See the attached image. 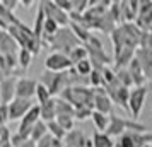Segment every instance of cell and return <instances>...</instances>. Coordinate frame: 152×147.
Instances as JSON below:
<instances>
[{"mask_svg": "<svg viewBox=\"0 0 152 147\" xmlns=\"http://www.w3.org/2000/svg\"><path fill=\"white\" fill-rule=\"evenodd\" d=\"M147 86H142V87H133L130 91V101H128V113L132 115V118L137 120L140 118V113L144 110L145 105V98H147Z\"/></svg>", "mask_w": 152, "mask_h": 147, "instance_id": "6", "label": "cell"}, {"mask_svg": "<svg viewBox=\"0 0 152 147\" xmlns=\"http://www.w3.org/2000/svg\"><path fill=\"white\" fill-rule=\"evenodd\" d=\"M60 98L65 99L67 103H70L74 108L86 106V108H92L94 110V89L92 87H86V86L67 87L60 94Z\"/></svg>", "mask_w": 152, "mask_h": 147, "instance_id": "1", "label": "cell"}, {"mask_svg": "<svg viewBox=\"0 0 152 147\" xmlns=\"http://www.w3.org/2000/svg\"><path fill=\"white\" fill-rule=\"evenodd\" d=\"M0 105H2V96H0Z\"/></svg>", "mask_w": 152, "mask_h": 147, "instance_id": "45", "label": "cell"}, {"mask_svg": "<svg viewBox=\"0 0 152 147\" xmlns=\"http://www.w3.org/2000/svg\"><path fill=\"white\" fill-rule=\"evenodd\" d=\"M135 48H123L118 55H115V70L120 69H128V65L132 63V60L135 58Z\"/></svg>", "mask_w": 152, "mask_h": 147, "instance_id": "15", "label": "cell"}, {"mask_svg": "<svg viewBox=\"0 0 152 147\" xmlns=\"http://www.w3.org/2000/svg\"><path fill=\"white\" fill-rule=\"evenodd\" d=\"M39 82L43 86H46V89L50 91V94L55 98L58 96L60 98V94H62L69 86H67V72H62V74H56V72H48V70H45L41 74V77H39Z\"/></svg>", "mask_w": 152, "mask_h": 147, "instance_id": "4", "label": "cell"}, {"mask_svg": "<svg viewBox=\"0 0 152 147\" xmlns=\"http://www.w3.org/2000/svg\"><path fill=\"white\" fill-rule=\"evenodd\" d=\"M87 9H89V2H87V0H74V10H72V12L84 14Z\"/></svg>", "mask_w": 152, "mask_h": 147, "instance_id": "37", "label": "cell"}, {"mask_svg": "<svg viewBox=\"0 0 152 147\" xmlns=\"http://www.w3.org/2000/svg\"><path fill=\"white\" fill-rule=\"evenodd\" d=\"M45 69L48 72H56V74H62V72H69L70 69H74V63L69 58V55H63V53H50L45 58Z\"/></svg>", "mask_w": 152, "mask_h": 147, "instance_id": "7", "label": "cell"}, {"mask_svg": "<svg viewBox=\"0 0 152 147\" xmlns=\"http://www.w3.org/2000/svg\"><path fill=\"white\" fill-rule=\"evenodd\" d=\"M128 72H130L132 79H133V86H135V87H142V86H145L147 79H145L144 70H142V67H140V63H138L137 58H133L132 63L128 65Z\"/></svg>", "mask_w": 152, "mask_h": 147, "instance_id": "16", "label": "cell"}, {"mask_svg": "<svg viewBox=\"0 0 152 147\" xmlns=\"http://www.w3.org/2000/svg\"><path fill=\"white\" fill-rule=\"evenodd\" d=\"M128 130L130 132H147V127L133 118H121L115 113L110 115V127L106 130L110 137H121L123 133H128Z\"/></svg>", "mask_w": 152, "mask_h": 147, "instance_id": "3", "label": "cell"}, {"mask_svg": "<svg viewBox=\"0 0 152 147\" xmlns=\"http://www.w3.org/2000/svg\"><path fill=\"white\" fill-rule=\"evenodd\" d=\"M48 133L50 132H48V125H46V121L39 120V121L33 127V132H31V137H29V139L33 140L34 144H38V142H39L43 137H46Z\"/></svg>", "mask_w": 152, "mask_h": 147, "instance_id": "23", "label": "cell"}, {"mask_svg": "<svg viewBox=\"0 0 152 147\" xmlns=\"http://www.w3.org/2000/svg\"><path fill=\"white\" fill-rule=\"evenodd\" d=\"M34 99H21L15 98L10 105H9V121H21L26 115L29 113V110L34 106Z\"/></svg>", "mask_w": 152, "mask_h": 147, "instance_id": "8", "label": "cell"}, {"mask_svg": "<svg viewBox=\"0 0 152 147\" xmlns=\"http://www.w3.org/2000/svg\"><path fill=\"white\" fill-rule=\"evenodd\" d=\"M138 28L142 31H149L152 26V2L151 0H142L140 2V9H138V15L135 21Z\"/></svg>", "mask_w": 152, "mask_h": 147, "instance_id": "12", "label": "cell"}, {"mask_svg": "<svg viewBox=\"0 0 152 147\" xmlns=\"http://www.w3.org/2000/svg\"><path fill=\"white\" fill-rule=\"evenodd\" d=\"M94 111H99L103 115H113V101L108 96V91L104 87L94 89Z\"/></svg>", "mask_w": 152, "mask_h": 147, "instance_id": "10", "label": "cell"}, {"mask_svg": "<svg viewBox=\"0 0 152 147\" xmlns=\"http://www.w3.org/2000/svg\"><path fill=\"white\" fill-rule=\"evenodd\" d=\"M92 123H94L97 132L106 133L108 127H110V115H103V113H99V111H94L92 113Z\"/></svg>", "mask_w": 152, "mask_h": 147, "instance_id": "24", "label": "cell"}, {"mask_svg": "<svg viewBox=\"0 0 152 147\" xmlns=\"http://www.w3.org/2000/svg\"><path fill=\"white\" fill-rule=\"evenodd\" d=\"M74 69H75V72L79 74V75H82V77H89L91 74H92V63H91V60L87 58V60H82V62H79L74 65Z\"/></svg>", "mask_w": 152, "mask_h": 147, "instance_id": "31", "label": "cell"}, {"mask_svg": "<svg viewBox=\"0 0 152 147\" xmlns=\"http://www.w3.org/2000/svg\"><path fill=\"white\" fill-rule=\"evenodd\" d=\"M51 146H53V137H51L50 133L46 137H43V139L36 144V147H51Z\"/></svg>", "mask_w": 152, "mask_h": 147, "instance_id": "41", "label": "cell"}, {"mask_svg": "<svg viewBox=\"0 0 152 147\" xmlns=\"http://www.w3.org/2000/svg\"><path fill=\"white\" fill-rule=\"evenodd\" d=\"M135 142V147H145L152 144V133L151 132H130Z\"/></svg>", "mask_w": 152, "mask_h": 147, "instance_id": "28", "label": "cell"}, {"mask_svg": "<svg viewBox=\"0 0 152 147\" xmlns=\"http://www.w3.org/2000/svg\"><path fill=\"white\" fill-rule=\"evenodd\" d=\"M17 79L15 75L5 77L0 80V96H2V105H10L15 99V87H17Z\"/></svg>", "mask_w": 152, "mask_h": 147, "instance_id": "11", "label": "cell"}, {"mask_svg": "<svg viewBox=\"0 0 152 147\" xmlns=\"http://www.w3.org/2000/svg\"><path fill=\"white\" fill-rule=\"evenodd\" d=\"M56 121H58V125L62 127L65 132L69 133L74 130V127H75V118L74 116H67V115H60V116H56Z\"/></svg>", "mask_w": 152, "mask_h": 147, "instance_id": "33", "label": "cell"}, {"mask_svg": "<svg viewBox=\"0 0 152 147\" xmlns=\"http://www.w3.org/2000/svg\"><path fill=\"white\" fill-rule=\"evenodd\" d=\"M115 72H116L118 82L123 86V87H128V89H133V87H135V86H133V79H132L128 69H120V70H115Z\"/></svg>", "mask_w": 152, "mask_h": 147, "instance_id": "30", "label": "cell"}, {"mask_svg": "<svg viewBox=\"0 0 152 147\" xmlns=\"http://www.w3.org/2000/svg\"><path fill=\"white\" fill-rule=\"evenodd\" d=\"M0 19L7 24V29H9V26H19V24H22L21 19L2 4V0H0Z\"/></svg>", "mask_w": 152, "mask_h": 147, "instance_id": "20", "label": "cell"}, {"mask_svg": "<svg viewBox=\"0 0 152 147\" xmlns=\"http://www.w3.org/2000/svg\"><path fill=\"white\" fill-rule=\"evenodd\" d=\"M63 144L65 147H86L87 144V139L84 137V133L80 130H72V132L67 133V137L63 139Z\"/></svg>", "mask_w": 152, "mask_h": 147, "instance_id": "17", "label": "cell"}, {"mask_svg": "<svg viewBox=\"0 0 152 147\" xmlns=\"http://www.w3.org/2000/svg\"><path fill=\"white\" fill-rule=\"evenodd\" d=\"M92 113H94L92 108H86V106H82V108H75V120L84 121V120H87V118H92Z\"/></svg>", "mask_w": 152, "mask_h": 147, "instance_id": "36", "label": "cell"}, {"mask_svg": "<svg viewBox=\"0 0 152 147\" xmlns=\"http://www.w3.org/2000/svg\"><path fill=\"white\" fill-rule=\"evenodd\" d=\"M55 4L62 9V10H65L67 14H70V12L74 10V0H55Z\"/></svg>", "mask_w": 152, "mask_h": 147, "instance_id": "39", "label": "cell"}, {"mask_svg": "<svg viewBox=\"0 0 152 147\" xmlns=\"http://www.w3.org/2000/svg\"><path fill=\"white\" fill-rule=\"evenodd\" d=\"M70 29H72V33L75 34V38L82 45H86L89 41V38L92 36V31H89L87 28H84L82 24H77V22H70Z\"/></svg>", "mask_w": 152, "mask_h": 147, "instance_id": "22", "label": "cell"}, {"mask_svg": "<svg viewBox=\"0 0 152 147\" xmlns=\"http://www.w3.org/2000/svg\"><path fill=\"white\" fill-rule=\"evenodd\" d=\"M121 14H123V22H135L140 9V0H130V2H120Z\"/></svg>", "mask_w": 152, "mask_h": 147, "instance_id": "14", "label": "cell"}, {"mask_svg": "<svg viewBox=\"0 0 152 147\" xmlns=\"http://www.w3.org/2000/svg\"><path fill=\"white\" fill-rule=\"evenodd\" d=\"M36 105H45V103H48L50 99H53V96L50 94V91L46 89V86H43L41 82H38V87H36Z\"/></svg>", "mask_w": 152, "mask_h": 147, "instance_id": "29", "label": "cell"}, {"mask_svg": "<svg viewBox=\"0 0 152 147\" xmlns=\"http://www.w3.org/2000/svg\"><path fill=\"white\" fill-rule=\"evenodd\" d=\"M145 147H151V146H145Z\"/></svg>", "mask_w": 152, "mask_h": 147, "instance_id": "46", "label": "cell"}, {"mask_svg": "<svg viewBox=\"0 0 152 147\" xmlns=\"http://www.w3.org/2000/svg\"><path fill=\"white\" fill-rule=\"evenodd\" d=\"M39 110H41V120L43 121H53L56 120V99H50L48 103H45V105L39 106Z\"/></svg>", "mask_w": 152, "mask_h": 147, "instance_id": "19", "label": "cell"}, {"mask_svg": "<svg viewBox=\"0 0 152 147\" xmlns=\"http://www.w3.org/2000/svg\"><path fill=\"white\" fill-rule=\"evenodd\" d=\"M10 132L7 130L5 125H0V142H10Z\"/></svg>", "mask_w": 152, "mask_h": 147, "instance_id": "40", "label": "cell"}, {"mask_svg": "<svg viewBox=\"0 0 152 147\" xmlns=\"http://www.w3.org/2000/svg\"><path fill=\"white\" fill-rule=\"evenodd\" d=\"M0 29H4V31H7V24H5V22L2 21V19H0Z\"/></svg>", "mask_w": 152, "mask_h": 147, "instance_id": "44", "label": "cell"}, {"mask_svg": "<svg viewBox=\"0 0 152 147\" xmlns=\"http://www.w3.org/2000/svg\"><path fill=\"white\" fill-rule=\"evenodd\" d=\"M151 147H152V144H151Z\"/></svg>", "mask_w": 152, "mask_h": 147, "instance_id": "47", "label": "cell"}, {"mask_svg": "<svg viewBox=\"0 0 152 147\" xmlns=\"http://www.w3.org/2000/svg\"><path fill=\"white\" fill-rule=\"evenodd\" d=\"M92 147H115V142L108 133L94 132L92 135Z\"/></svg>", "mask_w": 152, "mask_h": 147, "instance_id": "25", "label": "cell"}, {"mask_svg": "<svg viewBox=\"0 0 152 147\" xmlns=\"http://www.w3.org/2000/svg\"><path fill=\"white\" fill-rule=\"evenodd\" d=\"M55 99H56V116L67 115V116H74L75 118V108L74 106L62 98H55Z\"/></svg>", "mask_w": 152, "mask_h": 147, "instance_id": "26", "label": "cell"}, {"mask_svg": "<svg viewBox=\"0 0 152 147\" xmlns=\"http://www.w3.org/2000/svg\"><path fill=\"white\" fill-rule=\"evenodd\" d=\"M33 53L28 48H21L19 50V55H17V63H19V70H17V75L26 74V70L29 69V65L33 62Z\"/></svg>", "mask_w": 152, "mask_h": 147, "instance_id": "18", "label": "cell"}, {"mask_svg": "<svg viewBox=\"0 0 152 147\" xmlns=\"http://www.w3.org/2000/svg\"><path fill=\"white\" fill-rule=\"evenodd\" d=\"M135 58L138 60L140 67L144 70V75L147 80H152V50L147 48H137Z\"/></svg>", "mask_w": 152, "mask_h": 147, "instance_id": "13", "label": "cell"}, {"mask_svg": "<svg viewBox=\"0 0 152 147\" xmlns=\"http://www.w3.org/2000/svg\"><path fill=\"white\" fill-rule=\"evenodd\" d=\"M115 147H135L132 133L128 132V133H123L121 137H118V140L115 142Z\"/></svg>", "mask_w": 152, "mask_h": 147, "instance_id": "35", "label": "cell"}, {"mask_svg": "<svg viewBox=\"0 0 152 147\" xmlns=\"http://www.w3.org/2000/svg\"><path fill=\"white\" fill-rule=\"evenodd\" d=\"M46 125H48V132H50V135H51V137L60 139V140H63L65 137H67V132H65L62 127L58 125V121H56V120H53V121H48Z\"/></svg>", "mask_w": 152, "mask_h": 147, "instance_id": "32", "label": "cell"}, {"mask_svg": "<svg viewBox=\"0 0 152 147\" xmlns=\"http://www.w3.org/2000/svg\"><path fill=\"white\" fill-rule=\"evenodd\" d=\"M69 58L72 60V63L75 65V63L82 62V60H87L89 58V51H87V48H86V45H80V46H75V48L70 51Z\"/></svg>", "mask_w": 152, "mask_h": 147, "instance_id": "27", "label": "cell"}, {"mask_svg": "<svg viewBox=\"0 0 152 147\" xmlns=\"http://www.w3.org/2000/svg\"><path fill=\"white\" fill-rule=\"evenodd\" d=\"M82 43L75 38V34L72 33V29L69 28H60L58 33H56L51 41H50L48 48L51 50V53H63V55H70V51L75 48V46H80Z\"/></svg>", "mask_w": 152, "mask_h": 147, "instance_id": "2", "label": "cell"}, {"mask_svg": "<svg viewBox=\"0 0 152 147\" xmlns=\"http://www.w3.org/2000/svg\"><path fill=\"white\" fill-rule=\"evenodd\" d=\"M21 5H24L26 9H29L31 5H34V2H33V0H21Z\"/></svg>", "mask_w": 152, "mask_h": 147, "instance_id": "43", "label": "cell"}, {"mask_svg": "<svg viewBox=\"0 0 152 147\" xmlns=\"http://www.w3.org/2000/svg\"><path fill=\"white\" fill-rule=\"evenodd\" d=\"M2 4H4L9 10L14 12L15 9H17V5H21V0H2Z\"/></svg>", "mask_w": 152, "mask_h": 147, "instance_id": "42", "label": "cell"}, {"mask_svg": "<svg viewBox=\"0 0 152 147\" xmlns=\"http://www.w3.org/2000/svg\"><path fill=\"white\" fill-rule=\"evenodd\" d=\"M38 80L29 77H19L17 79V87H15V98L21 99H34Z\"/></svg>", "mask_w": 152, "mask_h": 147, "instance_id": "9", "label": "cell"}, {"mask_svg": "<svg viewBox=\"0 0 152 147\" xmlns=\"http://www.w3.org/2000/svg\"><path fill=\"white\" fill-rule=\"evenodd\" d=\"M45 21H46V14H45L43 7H39V4H38V12H36V17H34V28H33V33H34V36L38 38V39L43 38Z\"/></svg>", "mask_w": 152, "mask_h": 147, "instance_id": "21", "label": "cell"}, {"mask_svg": "<svg viewBox=\"0 0 152 147\" xmlns=\"http://www.w3.org/2000/svg\"><path fill=\"white\" fill-rule=\"evenodd\" d=\"M86 46H87V48H91V50H104V46H103V43H101V39H99L96 34L91 36L89 41L86 43Z\"/></svg>", "mask_w": 152, "mask_h": 147, "instance_id": "38", "label": "cell"}, {"mask_svg": "<svg viewBox=\"0 0 152 147\" xmlns=\"http://www.w3.org/2000/svg\"><path fill=\"white\" fill-rule=\"evenodd\" d=\"M39 7H43L46 17L51 19V21H55L60 28H69L70 26V15L56 5L55 0L53 2L51 0H43V2H39Z\"/></svg>", "mask_w": 152, "mask_h": 147, "instance_id": "5", "label": "cell"}, {"mask_svg": "<svg viewBox=\"0 0 152 147\" xmlns=\"http://www.w3.org/2000/svg\"><path fill=\"white\" fill-rule=\"evenodd\" d=\"M89 86L92 89L103 87V70H92V74L89 75Z\"/></svg>", "mask_w": 152, "mask_h": 147, "instance_id": "34", "label": "cell"}]
</instances>
